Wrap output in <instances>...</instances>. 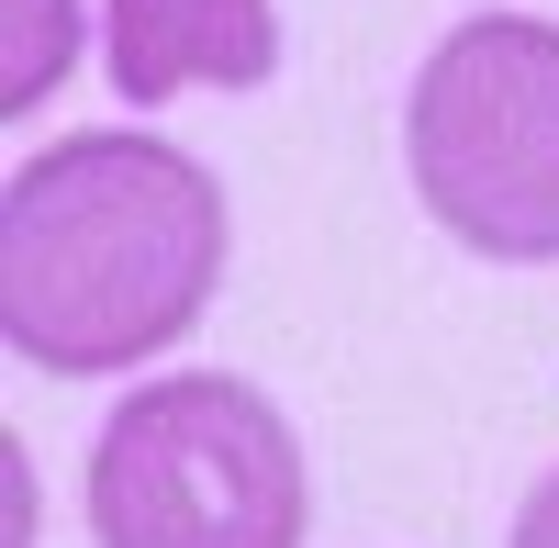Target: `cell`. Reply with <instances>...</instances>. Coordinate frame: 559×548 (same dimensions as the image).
Masks as SVG:
<instances>
[{"mask_svg":"<svg viewBox=\"0 0 559 548\" xmlns=\"http://www.w3.org/2000/svg\"><path fill=\"white\" fill-rule=\"evenodd\" d=\"M236 213L146 123H79L0 179V347L57 381L146 370L213 313Z\"/></svg>","mask_w":559,"mask_h":548,"instance_id":"1","label":"cell"},{"mask_svg":"<svg viewBox=\"0 0 559 548\" xmlns=\"http://www.w3.org/2000/svg\"><path fill=\"white\" fill-rule=\"evenodd\" d=\"M79 504L102 548H302L313 460L258 381L146 370L90 437Z\"/></svg>","mask_w":559,"mask_h":548,"instance_id":"2","label":"cell"},{"mask_svg":"<svg viewBox=\"0 0 559 548\" xmlns=\"http://www.w3.org/2000/svg\"><path fill=\"white\" fill-rule=\"evenodd\" d=\"M403 179L448 247L559 269V23L471 12L403 90Z\"/></svg>","mask_w":559,"mask_h":548,"instance_id":"3","label":"cell"},{"mask_svg":"<svg viewBox=\"0 0 559 548\" xmlns=\"http://www.w3.org/2000/svg\"><path fill=\"white\" fill-rule=\"evenodd\" d=\"M102 68L134 112L280 79V0H102Z\"/></svg>","mask_w":559,"mask_h":548,"instance_id":"4","label":"cell"},{"mask_svg":"<svg viewBox=\"0 0 559 548\" xmlns=\"http://www.w3.org/2000/svg\"><path fill=\"white\" fill-rule=\"evenodd\" d=\"M79 68V0H0V112H34L57 102Z\"/></svg>","mask_w":559,"mask_h":548,"instance_id":"5","label":"cell"},{"mask_svg":"<svg viewBox=\"0 0 559 548\" xmlns=\"http://www.w3.org/2000/svg\"><path fill=\"white\" fill-rule=\"evenodd\" d=\"M503 548H559V460L526 481V504H515V537H503Z\"/></svg>","mask_w":559,"mask_h":548,"instance_id":"6","label":"cell"}]
</instances>
